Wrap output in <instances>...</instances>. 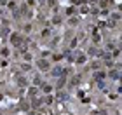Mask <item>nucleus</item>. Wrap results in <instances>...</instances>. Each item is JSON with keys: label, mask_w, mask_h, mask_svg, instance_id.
<instances>
[{"label": "nucleus", "mask_w": 122, "mask_h": 115, "mask_svg": "<svg viewBox=\"0 0 122 115\" xmlns=\"http://www.w3.org/2000/svg\"><path fill=\"white\" fill-rule=\"evenodd\" d=\"M9 42H10V45H14V47H21L23 45V35L21 33H10Z\"/></svg>", "instance_id": "1"}, {"label": "nucleus", "mask_w": 122, "mask_h": 115, "mask_svg": "<svg viewBox=\"0 0 122 115\" xmlns=\"http://www.w3.org/2000/svg\"><path fill=\"white\" fill-rule=\"evenodd\" d=\"M37 66H38V70H40V72H49V70H51V63H49L47 59L40 58V59L37 61Z\"/></svg>", "instance_id": "2"}, {"label": "nucleus", "mask_w": 122, "mask_h": 115, "mask_svg": "<svg viewBox=\"0 0 122 115\" xmlns=\"http://www.w3.org/2000/svg\"><path fill=\"white\" fill-rule=\"evenodd\" d=\"M92 44H94V45H98V44H101V35H98V28H94L92 30Z\"/></svg>", "instance_id": "3"}, {"label": "nucleus", "mask_w": 122, "mask_h": 115, "mask_svg": "<svg viewBox=\"0 0 122 115\" xmlns=\"http://www.w3.org/2000/svg\"><path fill=\"white\" fill-rule=\"evenodd\" d=\"M65 14L68 16V18L75 16V14H77V7H75V5H70V7H66V9H65Z\"/></svg>", "instance_id": "4"}, {"label": "nucleus", "mask_w": 122, "mask_h": 115, "mask_svg": "<svg viewBox=\"0 0 122 115\" xmlns=\"http://www.w3.org/2000/svg\"><path fill=\"white\" fill-rule=\"evenodd\" d=\"M63 73H65V70L61 68V66H56L54 70H51V75L52 77H63Z\"/></svg>", "instance_id": "5"}, {"label": "nucleus", "mask_w": 122, "mask_h": 115, "mask_svg": "<svg viewBox=\"0 0 122 115\" xmlns=\"http://www.w3.org/2000/svg\"><path fill=\"white\" fill-rule=\"evenodd\" d=\"M87 61V56L86 54H77V58H75V63L77 65H84Z\"/></svg>", "instance_id": "6"}, {"label": "nucleus", "mask_w": 122, "mask_h": 115, "mask_svg": "<svg viewBox=\"0 0 122 115\" xmlns=\"http://www.w3.org/2000/svg\"><path fill=\"white\" fill-rule=\"evenodd\" d=\"M40 89H42L44 94H51V92H52V85H51V84H42Z\"/></svg>", "instance_id": "7"}, {"label": "nucleus", "mask_w": 122, "mask_h": 115, "mask_svg": "<svg viewBox=\"0 0 122 115\" xmlns=\"http://www.w3.org/2000/svg\"><path fill=\"white\" fill-rule=\"evenodd\" d=\"M37 92H38V85H31V87H28V96H30V98H35Z\"/></svg>", "instance_id": "8"}, {"label": "nucleus", "mask_w": 122, "mask_h": 115, "mask_svg": "<svg viewBox=\"0 0 122 115\" xmlns=\"http://www.w3.org/2000/svg\"><path fill=\"white\" fill-rule=\"evenodd\" d=\"M42 101L46 103V105H52V103H54V98H52L51 94H44V98H42Z\"/></svg>", "instance_id": "9"}, {"label": "nucleus", "mask_w": 122, "mask_h": 115, "mask_svg": "<svg viewBox=\"0 0 122 115\" xmlns=\"http://www.w3.org/2000/svg\"><path fill=\"white\" fill-rule=\"evenodd\" d=\"M0 56H2V58H9L10 56L9 47H0Z\"/></svg>", "instance_id": "10"}, {"label": "nucleus", "mask_w": 122, "mask_h": 115, "mask_svg": "<svg viewBox=\"0 0 122 115\" xmlns=\"http://www.w3.org/2000/svg\"><path fill=\"white\" fill-rule=\"evenodd\" d=\"M89 5H87V4H84V5H80V12L79 14H82V16H86V14H89Z\"/></svg>", "instance_id": "11"}, {"label": "nucleus", "mask_w": 122, "mask_h": 115, "mask_svg": "<svg viewBox=\"0 0 122 115\" xmlns=\"http://www.w3.org/2000/svg\"><path fill=\"white\" fill-rule=\"evenodd\" d=\"M84 4H86V0H70V5H75V7H80Z\"/></svg>", "instance_id": "12"}, {"label": "nucleus", "mask_w": 122, "mask_h": 115, "mask_svg": "<svg viewBox=\"0 0 122 115\" xmlns=\"http://www.w3.org/2000/svg\"><path fill=\"white\" fill-rule=\"evenodd\" d=\"M7 7H9V9H10V10H12V12H14V10H18V4H16L14 0H9Z\"/></svg>", "instance_id": "13"}, {"label": "nucleus", "mask_w": 122, "mask_h": 115, "mask_svg": "<svg viewBox=\"0 0 122 115\" xmlns=\"http://www.w3.org/2000/svg\"><path fill=\"white\" fill-rule=\"evenodd\" d=\"M65 84H66L65 77H59V80H58V84H56V87H58V89H63V87H65Z\"/></svg>", "instance_id": "14"}, {"label": "nucleus", "mask_w": 122, "mask_h": 115, "mask_svg": "<svg viewBox=\"0 0 122 115\" xmlns=\"http://www.w3.org/2000/svg\"><path fill=\"white\" fill-rule=\"evenodd\" d=\"M63 58H65V54H58V52H54V54H52V61H56V63L61 61Z\"/></svg>", "instance_id": "15"}, {"label": "nucleus", "mask_w": 122, "mask_h": 115, "mask_svg": "<svg viewBox=\"0 0 122 115\" xmlns=\"http://www.w3.org/2000/svg\"><path fill=\"white\" fill-rule=\"evenodd\" d=\"M91 70H96V72H98V70H101V61H94L91 65Z\"/></svg>", "instance_id": "16"}, {"label": "nucleus", "mask_w": 122, "mask_h": 115, "mask_svg": "<svg viewBox=\"0 0 122 115\" xmlns=\"http://www.w3.org/2000/svg\"><path fill=\"white\" fill-rule=\"evenodd\" d=\"M21 70H23V72H30V70H31V65H30L28 61H26V63L21 65Z\"/></svg>", "instance_id": "17"}, {"label": "nucleus", "mask_w": 122, "mask_h": 115, "mask_svg": "<svg viewBox=\"0 0 122 115\" xmlns=\"http://www.w3.org/2000/svg\"><path fill=\"white\" fill-rule=\"evenodd\" d=\"M107 5H108V0H99L98 2V7H101V9H107Z\"/></svg>", "instance_id": "18"}, {"label": "nucleus", "mask_w": 122, "mask_h": 115, "mask_svg": "<svg viewBox=\"0 0 122 115\" xmlns=\"http://www.w3.org/2000/svg\"><path fill=\"white\" fill-rule=\"evenodd\" d=\"M61 23H63V19H61L59 16H54L52 18V25H61Z\"/></svg>", "instance_id": "19"}, {"label": "nucleus", "mask_w": 122, "mask_h": 115, "mask_svg": "<svg viewBox=\"0 0 122 115\" xmlns=\"http://www.w3.org/2000/svg\"><path fill=\"white\" fill-rule=\"evenodd\" d=\"M110 52H112V58H113V59L120 56V49H113V51H110Z\"/></svg>", "instance_id": "20"}, {"label": "nucleus", "mask_w": 122, "mask_h": 115, "mask_svg": "<svg viewBox=\"0 0 122 115\" xmlns=\"http://www.w3.org/2000/svg\"><path fill=\"white\" fill-rule=\"evenodd\" d=\"M105 77H107V73H105L103 70H99V72L96 73V79H98V80H101V79H105Z\"/></svg>", "instance_id": "21"}, {"label": "nucleus", "mask_w": 122, "mask_h": 115, "mask_svg": "<svg viewBox=\"0 0 122 115\" xmlns=\"http://www.w3.org/2000/svg\"><path fill=\"white\" fill-rule=\"evenodd\" d=\"M23 59H25V61H28V63H31V54L30 52H25L23 54Z\"/></svg>", "instance_id": "22"}, {"label": "nucleus", "mask_w": 122, "mask_h": 115, "mask_svg": "<svg viewBox=\"0 0 122 115\" xmlns=\"http://www.w3.org/2000/svg\"><path fill=\"white\" fill-rule=\"evenodd\" d=\"M33 85H38V87L42 85V80H40V77H35V79H33Z\"/></svg>", "instance_id": "23"}, {"label": "nucleus", "mask_w": 122, "mask_h": 115, "mask_svg": "<svg viewBox=\"0 0 122 115\" xmlns=\"http://www.w3.org/2000/svg\"><path fill=\"white\" fill-rule=\"evenodd\" d=\"M68 23H70V25H77V23H79V18H75V16H71V18L68 19Z\"/></svg>", "instance_id": "24"}, {"label": "nucleus", "mask_w": 122, "mask_h": 115, "mask_svg": "<svg viewBox=\"0 0 122 115\" xmlns=\"http://www.w3.org/2000/svg\"><path fill=\"white\" fill-rule=\"evenodd\" d=\"M77 44H79V38H73V40L70 42V49H75V47H77Z\"/></svg>", "instance_id": "25"}, {"label": "nucleus", "mask_w": 122, "mask_h": 115, "mask_svg": "<svg viewBox=\"0 0 122 115\" xmlns=\"http://www.w3.org/2000/svg\"><path fill=\"white\" fill-rule=\"evenodd\" d=\"M49 33H51V31H49V28H46V30H42V31H40V35H42V37H49Z\"/></svg>", "instance_id": "26"}, {"label": "nucleus", "mask_w": 122, "mask_h": 115, "mask_svg": "<svg viewBox=\"0 0 122 115\" xmlns=\"http://www.w3.org/2000/svg\"><path fill=\"white\" fill-rule=\"evenodd\" d=\"M47 5H49V7H56V0H47Z\"/></svg>", "instance_id": "27"}, {"label": "nucleus", "mask_w": 122, "mask_h": 115, "mask_svg": "<svg viewBox=\"0 0 122 115\" xmlns=\"http://www.w3.org/2000/svg\"><path fill=\"white\" fill-rule=\"evenodd\" d=\"M23 31H31V25H30V23H26V25L23 26Z\"/></svg>", "instance_id": "28"}, {"label": "nucleus", "mask_w": 122, "mask_h": 115, "mask_svg": "<svg viewBox=\"0 0 122 115\" xmlns=\"http://www.w3.org/2000/svg\"><path fill=\"white\" fill-rule=\"evenodd\" d=\"M112 19H113V21L120 19V14H117V12H112Z\"/></svg>", "instance_id": "29"}, {"label": "nucleus", "mask_w": 122, "mask_h": 115, "mask_svg": "<svg viewBox=\"0 0 122 115\" xmlns=\"http://www.w3.org/2000/svg\"><path fill=\"white\" fill-rule=\"evenodd\" d=\"M7 65H9V63H7V61H5V58L2 59V61H0V66H4V68H5V66H7Z\"/></svg>", "instance_id": "30"}, {"label": "nucleus", "mask_w": 122, "mask_h": 115, "mask_svg": "<svg viewBox=\"0 0 122 115\" xmlns=\"http://www.w3.org/2000/svg\"><path fill=\"white\" fill-rule=\"evenodd\" d=\"M26 84V79H23V77H21V79H19V85H25Z\"/></svg>", "instance_id": "31"}, {"label": "nucleus", "mask_w": 122, "mask_h": 115, "mask_svg": "<svg viewBox=\"0 0 122 115\" xmlns=\"http://www.w3.org/2000/svg\"><path fill=\"white\" fill-rule=\"evenodd\" d=\"M49 54H51V52H49V51H44V52H42V58H47V56H49Z\"/></svg>", "instance_id": "32"}, {"label": "nucleus", "mask_w": 122, "mask_h": 115, "mask_svg": "<svg viewBox=\"0 0 122 115\" xmlns=\"http://www.w3.org/2000/svg\"><path fill=\"white\" fill-rule=\"evenodd\" d=\"M9 4V0H0V5H7Z\"/></svg>", "instance_id": "33"}, {"label": "nucleus", "mask_w": 122, "mask_h": 115, "mask_svg": "<svg viewBox=\"0 0 122 115\" xmlns=\"http://www.w3.org/2000/svg\"><path fill=\"white\" fill-rule=\"evenodd\" d=\"M96 2H98V0H89V4H91V5H92V4H96Z\"/></svg>", "instance_id": "34"}, {"label": "nucleus", "mask_w": 122, "mask_h": 115, "mask_svg": "<svg viewBox=\"0 0 122 115\" xmlns=\"http://www.w3.org/2000/svg\"><path fill=\"white\" fill-rule=\"evenodd\" d=\"M120 10H122V5H120Z\"/></svg>", "instance_id": "35"}]
</instances>
